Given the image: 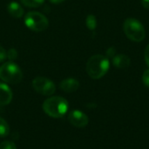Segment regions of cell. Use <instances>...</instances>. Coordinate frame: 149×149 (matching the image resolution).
Segmentation results:
<instances>
[{
	"mask_svg": "<svg viewBox=\"0 0 149 149\" xmlns=\"http://www.w3.org/2000/svg\"><path fill=\"white\" fill-rule=\"evenodd\" d=\"M7 11L11 17L15 18H19L24 15V9L17 2H10L7 5Z\"/></svg>",
	"mask_w": 149,
	"mask_h": 149,
	"instance_id": "8fae6325",
	"label": "cell"
},
{
	"mask_svg": "<svg viewBox=\"0 0 149 149\" xmlns=\"http://www.w3.org/2000/svg\"><path fill=\"white\" fill-rule=\"evenodd\" d=\"M141 4L145 9L149 10V0H141Z\"/></svg>",
	"mask_w": 149,
	"mask_h": 149,
	"instance_id": "44dd1931",
	"label": "cell"
},
{
	"mask_svg": "<svg viewBox=\"0 0 149 149\" xmlns=\"http://www.w3.org/2000/svg\"><path fill=\"white\" fill-rule=\"evenodd\" d=\"M24 24L30 30L39 32L47 29L49 21L44 14L38 11H30L24 17Z\"/></svg>",
	"mask_w": 149,
	"mask_h": 149,
	"instance_id": "5b68a950",
	"label": "cell"
},
{
	"mask_svg": "<svg viewBox=\"0 0 149 149\" xmlns=\"http://www.w3.org/2000/svg\"><path fill=\"white\" fill-rule=\"evenodd\" d=\"M23 5L29 7V8H38L41 6L45 0H20Z\"/></svg>",
	"mask_w": 149,
	"mask_h": 149,
	"instance_id": "7c38bea8",
	"label": "cell"
},
{
	"mask_svg": "<svg viewBox=\"0 0 149 149\" xmlns=\"http://www.w3.org/2000/svg\"><path fill=\"white\" fill-rule=\"evenodd\" d=\"M68 121L75 127L82 128L87 126L89 120L86 114L83 112L79 110H73L71 111L68 114Z\"/></svg>",
	"mask_w": 149,
	"mask_h": 149,
	"instance_id": "52a82bcc",
	"label": "cell"
},
{
	"mask_svg": "<svg viewBox=\"0 0 149 149\" xmlns=\"http://www.w3.org/2000/svg\"><path fill=\"white\" fill-rule=\"evenodd\" d=\"M0 149H17V148L13 142L5 141L0 143Z\"/></svg>",
	"mask_w": 149,
	"mask_h": 149,
	"instance_id": "2e32d148",
	"label": "cell"
},
{
	"mask_svg": "<svg viewBox=\"0 0 149 149\" xmlns=\"http://www.w3.org/2000/svg\"><path fill=\"white\" fill-rule=\"evenodd\" d=\"M33 89L44 96H51L56 91V86L54 83L45 77H37L32 80Z\"/></svg>",
	"mask_w": 149,
	"mask_h": 149,
	"instance_id": "8992f818",
	"label": "cell"
},
{
	"mask_svg": "<svg viewBox=\"0 0 149 149\" xmlns=\"http://www.w3.org/2000/svg\"><path fill=\"white\" fill-rule=\"evenodd\" d=\"M144 57H145V61H146L147 65L149 66V44L147 45V47L145 49Z\"/></svg>",
	"mask_w": 149,
	"mask_h": 149,
	"instance_id": "ffe728a7",
	"label": "cell"
},
{
	"mask_svg": "<svg viewBox=\"0 0 149 149\" xmlns=\"http://www.w3.org/2000/svg\"><path fill=\"white\" fill-rule=\"evenodd\" d=\"M6 58H7V52L3 46L0 45V63L4 61Z\"/></svg>",
	"mask_w": 149,
	"mask_h": 149,
	"instance_id": "ac0fdd59",
	"label": "cell"
},
{
	"mask_svg": "<svg viewBox=\"0 0 149 149\" xmlns=\"http://www.w3.org/2000/svg\"><path fill=\"white\" fill-rule=\"evenodd\" d=\"M109 67V58L101 54H96L88 59L86 63V72L90 78L99 79L107 74Z\"/></svg>",
	"mask_w": 149,
	"mask_h": 149,
	"instance_id": "6da1fadb",
	"label": "cell"
},
{
	"mask_svg": "<svg viewBox=\"0 0 149 149\" xmlns=\"http://www.w3.org/2000/svg\"><path fill=\"white\" fill-rule=\"evenodd\" d=\"M60 89L65 93H74L79 87V82L72 78H68L60 82Z\"/></svg>",
	"mask_w": 149,
	"mask_h": 149,
	"instance_id": "9c48e42d",
	"label": "cell"
},
{
	"mask_svg": "<svg viewBox=\"0 0 149 149\" xmlns=\"http://www.w3.org/2000/svg\"><path fill=\"white\" fill-rule=\"evenodd\" d=\"M86 24L87 26V28L91 31H93L96 29L97 27V19H96V17L93 14H89L87 17H86Z\"/></svg>",
	"mask_w": 149,
	"mask_h": 149,
	"instance_id": "4fadbf2b",
	"label": "cell"
},
{
	"mask_svg": "<svg viewBox=\"0 0 149 149\" xmlns=\"http://www.w3.org/2000/svg\"><path fill=\"white\" fill-rule=\"evenodd\" d=\"M130 63L131 59L126 54H117L113 58V65L118 69H127Z\"/></svg>",
	"mask_w": 149,
	"mask_h": 149,
	"instance_id": "30bf717a",
	"label": "cell"
},
{
	"mask_svg": "<svg viewBox=\"0 0 149 149\" xmlns=\"http://www.w3.org/2000/svg\"><path fill=\"white\" fill-rule=\"evenodd\" d=\"M23 79V72L19 66L12 61L3 63L0 66V79L8 84H17Z\"/></svg>",
	"mask_w": 149,
	"mask_h": 149,
	"instance_id": "277c9868",
	"label": "cell"
},
{
	"mask_svg": "<svg viewBox=\"0 0 149 149\" xmlns=\"http://www.w3.org/2000/svg\"><path fill=\"white\" fill-rule=\"evenodd\" d=\"M69 104L67 100L60 96H52L45 100L43 103L44 112L52 118H62L68 111Z\"/></svg>",
	"mask_w": 149,
	"mask_h": 149,
	"instance_id": "7a4b0ae2",
	"label": "cell"
},
{
	"mask_svg": "<svg viewBox=\"0 0 149 149\" xmlns=\"http://www.w3.org/2000/svg\"><path fill=\"white\" fill-rule=\"evenodd\" d=\"M12 92L4 83L0 82V106H6L12 100Z\"/></svg>",
	"mask_w": 149,
	"mask_h": 149,
	"instance_id": "ba28073f",
	"label": "cell"
},
{
	"mask_svg": "<svg viewBox=\"0 0 149 149\" xmlns=\"http://www.w3.org/2000/svg\"><path fill=\"white\" fill-rule=\"evenodd\" d=\"M51 3H55V4H58V3H63V2H65V0H49Z\"/></svg>",
	"mask_w": 149,
	"mask_h": 149,
	"instance_id": "7402d4cb",
	"label": "cell"
},
{
	"mask_svg": "<svg viewBox=\"0 0 149 149\" xmlns=\"http://www.w3.org/2000/svg\"><path fill=\"white\" fill-rule=\"evenodd\" d=\"M17 58V52L14 48H10L7 51V58L10 61H14Z\"/></svg>",
	"mask_w": 149,
	"mask_h": 149,
	"instance_id": "9a60e30c",
	"label": "cell"
},
{
	"mask_svg": "<svg viewBox=\"0 0 149 149\" xmlns=\"http://www.w3.org/2000/svg\"><path fill=\"white\" fill-rule=\"evenodd\" d=\"M142 81L144 83V85L148 87L149 88V69L146 70L144 72H143V75H142Z\"/></svg>",
	"mask_w": 149,
	"mask_h": 149,
	"instance_id": "e0dca14e",
	"label": "cell"
},
{
	"mask_svg": "<svg viewBox=\"0 0 149 149\" xmlns=\"http://www.w3.org/2000/svg\"><path fill=\"white\" fill-rule=\"evenodd\" d=\"M116 51H115V49L114 48H113V47H111V48H109L107 51V58H113L116 54Z\"/></svg>",
	"mask_w": 149,
	"mask_h": 149,
	"instance_id": "d6986e66",
	"label": "cell"
},
{
	"mask_svg": "<svg viewBox=\"0 0 149 149\" xmlns=\"http://www.w3.org/2000/svg\"><path fill=\"white\" fill-rule=\"evenodd\" d=\"M10 132V127L8 123L6 122L5 120L0 117V137L3 138L6 137L9 134Z\"/></svg>",
	"mask_w": 149,
	"mask_h": 149,
	"instance_id": "5bb4252c",
	"label": "cell"
},
{
	"mask_svg": "<svg viewBox=\"0 0 149 149\" xmlns=\"http://www.w3.org/2000/svg\"><path fill=\"white\" fill-rule=\"evenodd\" d=\"M123 30L127 38L134 42H141L145 38V28L136 18H127L123 24Z\"/></svg>",
	"mask_w": 149,
	"mask_h": 149,
	"instance_id": "3957f363",
	"label": "cell"
}]
</instances>
